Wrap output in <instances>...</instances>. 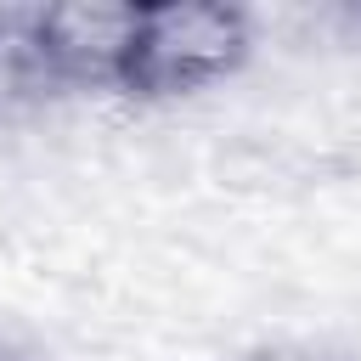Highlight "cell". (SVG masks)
I'll return each instance as SVG.
<instances>
[{
    "label": "cell",
    "mask_w": 361,
    "mask_h": 361,
    "mask_svg": "<svg viewBox=\"0 0 361 361\" xmlns=\"http://www.w3.org/2000/svg\"><path fill=\"white\" fill-rule=\"evenodd\" d=\"M248 45H254L248 17L231 6H209V0L141 6L135 45H130L118 85L135 96H192V90H209L214 79L237 73Z\"/></svg>",
    "instance_id": "1"
},
{
    "label": "cell",
    "mask_w": 361,
    "mask_h": 361,
    "mask_svg": "<svg viewBox=\"0 0 361 361\" xmlns=\"http://www.w3.org/2000/svg\"><path fill=\"white\" fill-rule=\"evenodd\" d=\"M141 6H107V0H73V6H45L28 17V56L45 73H73V79H124L130 45H135Z\"/></svg>",
    "instance_id": "2"
}]
</instances>
